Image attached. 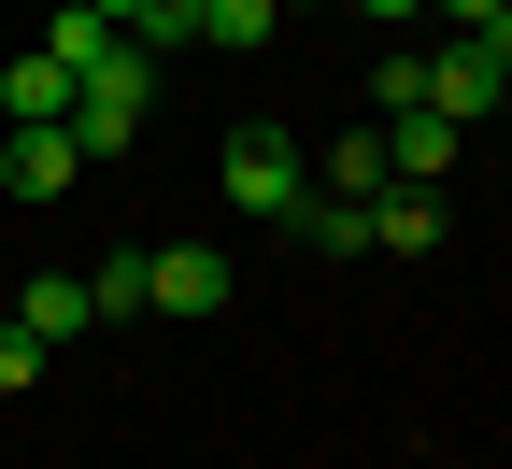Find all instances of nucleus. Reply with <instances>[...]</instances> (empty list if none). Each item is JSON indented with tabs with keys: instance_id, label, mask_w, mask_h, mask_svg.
<instances>
[{
	"instance_id": "nucleus-1",
	"label": "nucleus",
	"mask_w": 512,
	"mask_h": 469,
	"mask_svg": "<svg viewBox=\"0 0 512 469\" xmlns=\"http://www.w3.org/2000/svg\"><path fill=\"white\" fill-rule=\"evenodd\" d=\"M143 114H157V57L114 43L100 72H72V114H57V128H72V157H128V143H143Z\"/></svg>"
},
{
	"instance_id": "nucleus-2",
	"label": "nucleus",
	"mask_w": 512,
	"mask_h": 469,
	"mask_svg": "<svg viewBox=\"0 0 512 469\" xmlns=\"http://www.w3.org/2000/svg\"><path fill=\"white\" fill-rule=\"evenodd\" d=\"M228 214H256V228H299V214H313L299 128H228Z\"/></svg>"
},
{
	"instance_id": "nucleus-3",
	"label": "nucleus",
	"mask_w": 512,
	"mask_h": 469,
	"mask_svg": "<svg viewBox=\"0 0 512 469\" xmlns=\"http://www.w3.org/2000/svg\"><path fill=\"white\" fill-rule=\"evenodd\" d=\"M498 86H512V72H498L484 43H427V114H441V128H498Z\"/></svg>"
},
{
	"instance_id": "nucleus-4",
	"label": "nucleus",
	"mask_w": 512,
	"mask_h": 469,
	"mask_svg": "<svg viewBox=\"0 0 512 469\" xmlns=\"http://www.w3.org/2000/svg\"><path fill=\"white\" fill-rule=\"evenodd\" d=\"M143 285H157V313L200 327V313H228V256H214V242H157V256H143Z\"/></svg>"
},
{
	"instance_id": "nucleus-5",
	"label": "nucleus",
	"mask_w": 512,
	"mask_h": 469,
	"mask_svg": "<svg viewBox=\"0 0 512 469\" xmlns=\"http://www.w3.org/2000/svg\"><path fill=\"white\" fill-rule=\"evenodd\" d=\"M72 171H86V157H72V128H15V143H0V185H15V199H57Z\"/></svg>"
},
{
	"instance_id": "nucleus-6",
	"label": "nucleus",
	"mask_w": 512,
	"mask_h": 469,
	"mask_svg": "<svg viewBox=\"0 0 512 469\" xmlns=\"http://www.w3.org/2000/svg\"><path fill=\"white\" fill-rule=\"evenodd\" d=\"M441 242V185H384L370 199V256H427Z\"/></svg>"
},
{
	"instance_id": "nucleus-7",
	"label": "nucleus",
	"mask_w": 512,
	"mask_h": 469,
	"mask_svg": "<svg viewBox=\"0 0 512 469\" xmlns=\"http://www.w3.org/2000/svg\"><path fill=\"white\" fill-rule=\"evenodd\" d=\"M15 327H29L43 356H57V342H86V327H100V313H86V271H43V285L15 299Z\"/></svg>"
},
{
	"instance_id": "nucleus-8",
	"label": "nucleus",
	"mask_w": 512,
	"mask_h": 469,
	"mask_svg": "<svg viewBox=\"0 0 512 469\" xmlns=\"http://www.w3.org/2000/svg\"><path fill=\"white\" fill-rule=\"evenodd\" d=\"M0 114H15V128H57V114H72V72H57V57L29 43L15 72H0Z\"/></svg>"
},
{
	"instance_id": "nucleus-9",
	"label": "nucleus",
	"mask_w": 512,
	"mask_h": 469,
	"mask_svg": "<svg viewBox=\"0 0 512 469\" xmlns=\"http://www.w3.org/2000/svg\"><path fill=\"white\" fill-rule=\"evenodd\" d=\"M143 256H157V242H114L100 271H86V313H100V327H128V313H157V285H143Z\"/></svg>"
},
{
	"instance_id": "nucleus-10",
	"label": "nucleus",
	"mask_w": 512,
	"mask_h": 469,
	"mask_svg": "<svg viewBox=\"0 0 512 469\" xmlns=\"http://www.w3.org/2000/svg\"><path fill=\"white\" fill-rule=\"evenodd\" d=\"M384 171H399V185H441V171H456V128H441V114H399V128H384Z\"/></svg>"
},
{
	"instance_id": "nucleus-11",
	"label": "nucleus",
	"mask_w": 512,
	"mask_h": 469,
	"mask_svg": "<svg viewBox=\"0 0 512 469\" xmlns=\"http://www.w3.org/2000/svg\"><path fill=\"white\" fill-rule=\"evenodd\" d=\"M384 185H399V171H384V128H342V143H328V199H356V214H370Z\"/></svg>"
},
{
	"instance_id": "nucleus-12",
	"label": "nucleus",
	"mask_w": 512,
	"mask_h": 469,
	"mask_svg": "<svg viewBox=\"0 0 512 469\" xmlns=\"http://www.w3.org/2000/svg\"><path fill=\"white\" fill-rule=\"evenodd\" d=\"M271 29H285V15H271V0H200V43H214V57H256V43H271Z\"/></svg>"
},
{
	"instance_id": "nucleus-13",
	"label": "nucleus",
	"mask_w": 512,
	"mask_h": 469,
	"mask_svg": "<svg viewBox=\"0 0 512 469\" xmlns=\"http://www.w3.org/2000/svg\"><path fill=\"white\" fill-rule=\"evenodd\" d=\"M43 57H57V72H100V57H114V29H100V15H86V0H72V15H57V29H43Z\"/></svg>"
},
{
	"instance_id": "nucleus-14",
	"label": "nucleus",
	"mask_w": 512,
	"mask_h": 469,
	"mask_svg": "<svg viewBox=\"0 0 512 469\" xmlns=\"http://www.w3.org/2000/svg\"><path fill=\"white\" fill-rule=\"evenodd\" d=\"M299 242H313V256H370V214H356V199H313Z\"/></svg>"
},
{
	"instance_id": "nucleus-15",
	"label": "nucleus",
	"mask_w": 512,
	"mask_h": 469,
	"mask_svg": "<svg viewBox=\"0 0 512 469\" xmlns=\"http://www.w3.org/2000/svg\"><path fill=\"white\" fill-rule=\"evenodd\" d=\"M29 384H43V342H29L15 313H0V398H29Z\"/></svg>"
},
{
	"instance_id": "nucleus-16",
	"label": "nucleus",
	"mask_w": 512,
	"mask_h": 469,
	"mask_svg": "<svg viewBox=\"0 0 512 469\" xmlns=\"http://www.w3.org/2000/svg\"><path fill=\"white\" fill-rule=\"evenodd\" d=\"M441 15H456V29H498V15H512V0H441Z\"/></svg>"
},
{
	"instance_id": "nucleus-17",
	"label": "nucleus",
	"mask_w": 512,
	"mask_h": 469,
	"mask_svg": "<svg viewBox=\"0 0 512 469\" xmlns=\"http://www.w3.org/2000/svg\"><path fill=\"white\" fill-rule=\"evenodd\" d=\"M356 15H427V0H356Z\"/></svg>"
},
{
	"instance_id": "nucleus-18",
	"label": "nucleus",
	"mask_w": 512,
	"mask_h": 469,
	"mask_svg": "<svg viewBox=\"0 0 512 469\" xmlns=\"http://www.w3.org/2000/svg\"><path fill=\"white\" fill-rule=\"evenodd\" d=\"M271 15H328V0H271Z\"/></svg>"
},
{
	"instance_id": "nucleus-19",
	"label": "nucleus",
	"mask_w": 512,
	"mask_h": 469,
	"mask_svg": "<svg viewBox=\"0 0 512 469\" xmlns=\"http://www.w3.org/2000/svg\"><path fill=\"white\" fill-rule=\"evenodd\" d=\"M498 128H512V86H498Z\"/></svg>"
}]
</instances>
